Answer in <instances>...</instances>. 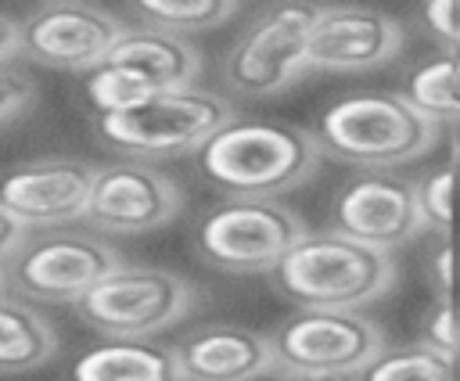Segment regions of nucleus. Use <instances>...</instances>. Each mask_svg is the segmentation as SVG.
<instances>
[{
    "mask_svg": "<svg viewBox=\"0 0 460 381\" xmlns=\"http://www.w3.org/2000/svg\"><path fill=\"white\" fill-rule=\"evenodd\" d=\"M331 230L345 234L359 244L395 252L410 244L420 230H428L413 183L385 173L367 169L345 180L331 198Z\"/></svg>",
    "mask_w": 460,
    "mask_h": 381,
    "instance_id": "11",
    "label": "nucleus"
},
{
    "mask_svg": "<svg viewBox=\"0 0 460 381\" xmlns=\"http://www.w3.org/2000/svg\"><path fill=\"white\" fill-rule=\"evenodd\" d=\"M352 381H456V356L428 341L381 349L363 370L352 374Z\"/></svg>",
    "mask_w": 460,
    "mask_h": 381,
    "instance_id": "20",
    "label": "nucleus"
},
{
    "mask_svg": "<svg viewBox=\"0 0 460 381\" xmlns=\"http://www.w3.org/2000/svg\"><path fill=\"white\" fill-rule=\"evenodd\" d=\"M183 381H259L277 367L266 331L208 323L172 345Z\"/></svg>",
    "mask_w": 460,
    "mask_h": 381,
    "instance_id": "15",
    "label": "nucleus"
},
{
    "mask_svg": "<svg viewBox=\"0 0 460 381\" xmlns=\"http://www.w3.org/2000/svg\"><path fill=\"white\" fill-rule=\"evenodd\" d=\"M97 165L75 155L22 162L0 176V205L25 226H61L83 219Z\"/></svg>",
    "mask_w": 460,
    "mask_h": 381,
    "instance_id": "14",
    "label": "nucleus"
},
{
    "mask_svg": "<svg viewBox=\"0 0 460 381\" xmlns=\"http://www.w3.org/2000/svg\"><path fill=\"white\" fill-rule=\"evenodd\" d=\"M25 230H29V226H25L22 219H14V216L0 205V266H7V262L14 259V252L25 244V237H29Z\"/></svg>",
    "mask_w": 460,
    "mask_h": 381,
    "instance_id": "28",
    "label": "nucleus"
},
{
    "mask_svg": "<svg viewBox=\"0 0 460 381\" xmlns=\"http://www.w3.org/2000/svg\"><path fill=\"white\" fill-rule=\"evenodd\" d=\"M230 119H237L230 97L205 86H176L133 108L97 115V137L122 158L165 162L180 155H198L201 144Z\"/></svg>",
    "mask_w": 460,
    "mask_h": 381,
    "instance_id": "4",
    "label": "nucleus"
},
{
    "mask_svg": "<svg viewBox=\"0 0 460 381\" xmlns=\"http://www.w3.org/2000/svg\"><path fill=\"white\" fill-rule=\"evenodd\" d=\"M155 93H162V90H155L140 72L111 65V61H101L97 68L86 72V97L97 108V115L133 108V104H140V101H147Z\"/></svg>",
    "mask_w": 460,
    "mask_h": 381,
    "instance_id": "22",
    "label": "nucleus"
},
{
    "mask_svg": "<svg viewBox=\"0 0 460 381\" xmlns=\"http://www.w3.org/2000/svg\"><path fill=\"white\" fill-rule=\"evenodd\" d=\"M22 54V22L0 14V68H7Z\"/></svg>",
    "mask_w": 460,
    "mask_h": 381,
    "instance_id": "29",
    "label": "nucleus"
},
{
    "mask_svg": "<svg viewBox=\"0 0 460 381\" xmlns=\"http://www.w3.org/2000/svg\"><path fill=\"white\" fill-rule=\"evenodd\" d=\"M270 284L295 309H363L395 284V259L345 234L309 230L270 270Z\"/></svg>",
    "mask_w": 460,
    "mask_h": 381,
    "instance_id": "2",
    "label": "nucleus"
},
{
    "mask_svg": "<svg viewBox=\"0 0 460 381\" xmlns=\"http://www.w3.org/2000/svg\"><path fill=\"white\" fill-rule=\"evenodd\" d=\"M399 50L402 25L392 14L359 4H320V14L302 50V68L352 75L388 65Z\"/></svg>",
    "mask_w": 460,
    "mask_h": 381,
    "instance_id": "12",
    "label": "nucleus"
},
{
    "mask_svg": "<svg viewBox=\"0 0 460 381\" xmlns=\"http://www.w3.org/2000/svg\"><path fill=\"white\" fill-rule=\"evenodd\" d=\"M399 93L428 122L453 126L460 119V47H442L431 61L417 65Z\"/></svg>",
    "mask_w": 460,
    "mask_h": 381,
    "instance_id": "19",
    "label": "nucleus"
},
{
    "mask_svg": "<svg viewBox=\"0 0 460 381\" xmlns=\"http://www.w3.org/2000/svg\"><path fill=\"white\" fill-rule=\"evenodd\" d=\"M413 194H417V205H420L428 230L449 234L453 230V205H456V162H446V165L424 173L413 183Z\"/></svg>",
    "mask_w": 460,
    "mask_h": 381,
    "instance_id": "23",
    "label": "nucleus"
},
{
    "mask_svg": "<svg viewBox=\"0 0 460 381\" xmlns=\"http://www.w3.org/2000/svg\"><path fill=\"white\" fill-rule=\"evenodd\" d=\"M305 234L302 216L277 198H226L198 223V252L223 273L252 277L270 273Z\"/></svg>",
    "mask_w": 460,
    "mask_h": 381,
    "instance_id": "7",
    "label": "nucleus"
},
{
    "mask_svg": "<svg viewBox=\"0 0 460 381\" xmlns=\"http://www.w3.org/2000/svg\"><path fill=\"white\" fill-rule=\"evenodd\" d=\"M4 288H7V280H4V266H0V295H4Z\"/></svg>",
    "mask_w": 460,
    "mask_h": 381,
    "instance_id": "31",
    "label": "nucleus"
},
{
    "mask_svg": "<svg viewBox=\"0 0 460 381\" xmlns=\"http://www.w3.org/2000/svg\"><path fill=\"white\" fill-rule=\"evenodd\" d=\"M280 370L309 377H352L381 349V327L359 309H295L270 331Z\"/></svg>",
    "mask_w": 460,
    "mask_h": 381,
    "instance_id": "8",
    "label": "nucleus"
},
{
    "mask_svg": "<svg viewBox=\"0 0 460 381\" xmlns=\"http://www.w3.org/2000/svg\"><path fill=\"white\" fill-rule=\"evenodd\" d=\"M183 205L180 183L137 158L97 165L83 219L101 234H147L176 219Z\"/></svg>",
    "mask_w": 460,
    "mask_h": 381,
    "instance_id": "10",
    "label": "nucleus"
},
{
    "mask_svg": "<svg viewBox=\"0 0 460 381\" xmlns=\"http://www.w3.org/2000/svg\"><path fill=\"white\" fill-rule=\"evenodd\" d=\"M122 29L108 7L86 0L40 4L22 22V54L43 68L90 72L108 58Z\"/></svg>",
    "mask_w": 460,
    "mask_h": 381,
    "instance_id": "13",
    "label": "nucleus"
},
{
    "mask_svg": "<svg viewBox=\"0 0 460 381\" xmlns=\"http://www.w3.org/2000/svg\"><path fill=\"white\" fill-rule=\"evenodd\" d=\"M424 341L449 352V356H460V309L453 298H435L431 309H428V320H424Z\"/></svg>",
    "mask_w": 460,
    "mask_h": 381,
    "instance_id": "24",
    "label": "nucleus"
},
{
    "mask_svg": "<svg viewBox=\"0 0 460 381\" xmlns=\"http://www.w3.org/2000/svg\"><path fill=\"white\" fill-rule=\"evenodd\" d=\"M198 302V288L162 266L119 262L79 302L75 313L104 338H151L180 323Z\"/></svg>",
    "mask_w": 460,
    "mask_h": 381,
    "instance_id": "5",
    "label": "nucleus"
},
{
    "mask_svg": "<svg viewBox=\"0 0 460 381\" xmlns=\"http://www.w3.org/2000/svg\"><path fill=\"white\" fill-rule=\"evenodd\" d=\"M320 144L309 129L284 122L230 119L212 133L198 158V173L230 198H277L305 183L320 165Z\"/></svg>",
    "mask_w": 460,
    "mask_h": 381,
    "instance_id": "1",
    "label": "nucleus"
},
{
    "mask_svg": "<svg viewBox=\"0 0 460 381\" xmlns=\"http://www.w3.org/2000/svg\"><path fill=\"white\" fill-rule=\"evenodd\" d=\"M129 4L144 18V25H158L183 36L198 29H216L237 11V0H129Z\"/></svg>",
    "mask_w": 460,
    "mask_h": 381,
    "instance_id": "21",
    "label": "nucleus"
},
{
    "mask_svg": "<svg viewBox=\"0 0 460 381\" xmlns=\"http://www.w3.org/2000/svg\"><path fill=\"white\" fill-rule=\"evenodd\" d=\"M442 126L428 122L402 93L363 90L334 101L316 122V144L356 169H392L424 158Z\"/></svg>",
    "mask_w": 460,
    "mask_h": 381,
    "instance_id": "3",
    "label": "nucleus"
},
{
    "mask_svg": "<svg viewBox=\"0 0 460 381\" xmlns=\"http://www.w3.org/2000/svg\"><path fill=\"white\" fill-rule=\"evenodd\" d=\"M320 14L316 0H273L266 4L226 47L223 83L234 97H277L305 75L302 50Z\"/></svg>",
    "mask_w": 460,
    "mask_h": 381,
    "instance_id": "6",
    "label": "nucleus"
},
{
    "mask_svg": "<svg viewBox=\"0 0 460 381\" xmlns=\"http://www.w3.org/2000/svg\"><path fill=\"white\" fill-rule=\"evenodd\" d=\"M449 129V147H453V162H460V119L453 122V126H446Z\"/></svg>",
    "mask_w": 460,
    "mask_h": 381,
    "instance_id": "30",
    "label": "nucleus"
},
{
    "mask_svg": "<svg viewBox=\"0 0 460 381\" xmlns=\"http://www.w3.org/2000/svg\"><path fill=\"white\" fill-rule=\"evenodd\" d=\"M119 262H122L119 252L104 237L79 230H54V234L25 237V244L4 266V280L22 298L75 306Z\"/></svg>",
    "mask_w": 460,
    "mask_h": 381,
    "instance_id": "9",
    "label": "nucleus"
},
{
    "mask_svg": "<svg viewBox=\"0 0 460 381\" xmlns=\"http://www.w3.org/2000/svg\"><path fill=\"white\" fill-rule=\"evenodd\" d=\"M32 97H36L32 79H25V75H18L11 68H0V126H7L18 115H25Z\"/></svg>",
    "mask_w": 460,
    "mask_h": 381,
    "instance_id": "25",
    "label": "nucleus"
},
{
    "mask_svg": "<svg viewBox=\"0 0 460 381\" xmlns=\"http://www.w3.org/2000/svg\"><path fill=\"white\" fill-rule=\"evenodd\" d=\"M68 381H183L176 352L151 338H104L79 352Z\"/></svg>",
    "mask_w": 460,
    "mask_h": 381,
    "instance_id": "17",
    "label": "nucleus"
},
{
    "mask_svg": "<svg viewBox=\"0 0 460 381\" xmlns=\"http://www.w3.org/2000/svg\"><path fill=\"white\" fill-rule=\"evenodd\" d=\"M58 352V334L43 313L0 295V370H36Z\"/></svg>",
    "mask_w": 460,
    "mask_h": 381,
    "instance_id": "18",
    "label": "nucleus"
},
{
    "mask_svg": "<svg viewBox=\"0 0 460 381\" xmlns=\"http://www.w3.org/2000/svg\"><path fill=\"white\" fill-rule=\"evenodd\" d=\"M104 61L140 72L155 90L194 86L201 75V50L183 32L158 25H126Z\"/></svg>",
    "mask_w": 460,
    "mask_h": 381,
    "instance_id": "16",
    "label": "nucleus"
},
{
    "mask_svg": "<svg viewBox=\"0 0 460 381\" xmlns=\"http://www.w3.org/2000/svg\"><path fill=\"white\" fill-rule=\"evenodd\" d=\"M428 277H431V295L435 298H453L456 288V252H453V237L442 234L431 259H428Z\"/></svg>",
    "mask_w": 460,
    "mask_h": 381,
    "instance_id": "27",
    "label": "nucleus"
},
{
    "mask_svg": "<svg viewBox=\"0 0 460 381\" xmlns=\"http://www.w3.org/2000/svg\"><path fill=\"white\" fill-rule=\"evenodd\" d=\"M40 4H68V0H40Z\"/></svg>",
    "mask_w": 460,
    "mask_h": 381,
    "instance_id": "32",
    "label": "nucleus"
},
{
    "mask_svg": "<svg viewBox=\"0 0 460 381\" xmlns=\"http://www.w3.org/2000/svg\"><path fill=\"white\" fill-rule=\"evenodd\" d=\"M424 25L442 47H460V0H424Z\"/></svg>",
    "mask_w": 460,
    "mask_h": 381,
    "instance_id": "26",
    "label": "nucleus"
}]
</instances>
